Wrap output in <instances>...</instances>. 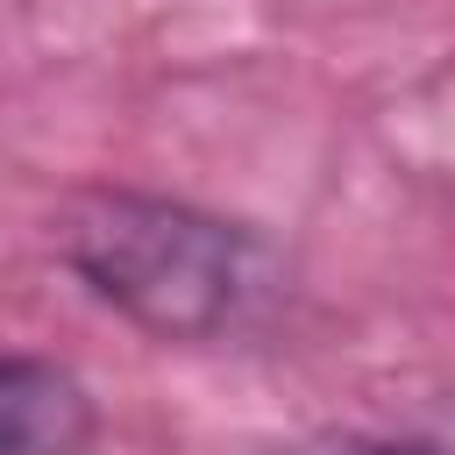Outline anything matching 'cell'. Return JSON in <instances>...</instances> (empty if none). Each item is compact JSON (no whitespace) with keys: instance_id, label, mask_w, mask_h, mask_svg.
<instances>
[{"instance_id":"obj_3","label":"cell","mask_w":455,"mask_h":455,"mask_svg":"<svg viewBox=\"0 0 455 455\" xmlns=\"http://www.w3.org/2000/svg\"><path fill=\"white\" fill-rule=\"evenodd\" d=\"M256 455H419V441L405 427H327V434H291Z\"/></svg>"},{"instance_id":"obj_1","label":"cell","mask_w":455,"mask_h":455,"mask_svg":"<svg viewBox=\"0 0 455 455\" xmlns=\"http://www.w3.org/2000/svg\"><path fill=\"white\" fill-rule=\"evenodd\" d=\"M57 263L149 341H220L270 291L263 242L192 199L85 185L50 220Z\"/></svg>"},{"instance_id":"obj_2","label":"cell","mask_w":455,"mask_h":455,"mask_svg":"<svg viewBox=\"0 0 455 455\" xmlns=\"http://www.w3.org/2000/svg\"><path fill=\"white\" fill-rule=\"evenodd\" d=\"M92 434V391L64 363L0 348V455H85Z\"/></svg>"},{"instance_id":"obj_4","label":"cell","mask_w":455,"mask_h":455,"mask_svg":"<svg viewBox=\"0 0 455 455\" xmlns=\"http://www.w3.org/2000/svg\"><path fill=\"white\" fill-rule=\"evenodd\" d=\"M405 434L419 441V455H455V391L434 398L419 419H405Z\"/></svg>"}]
</instances>
